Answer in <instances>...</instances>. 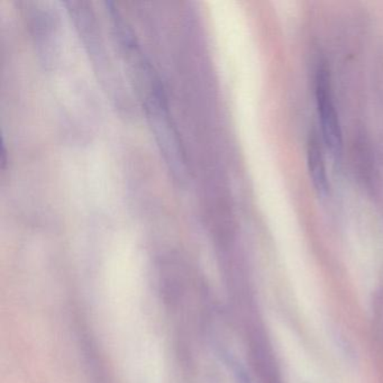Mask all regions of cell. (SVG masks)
Segmentation results:
<instances>
[{"label":"cell","instance_id":"cell-1","mask_svg":"<svg viewBox=\"0 0 383 383\" xmlns=\"http://www.w3.org/2000/svg\"><path fill=\"white\" fill-rule=\"evenodd\" d=\"M316 99L324 141L331 153L338 155L343 146L342 129L331 95V78L329 70L325 66H322L318 70L316 78Z\"/></svg>","mask_w":383,"mask_h":383},{"label":"cell","instance_id":"cell-2","mask_svg":"<svg viewBox=\"0 0 383 383\" xmlns=\"http://www.w3.org/2000/svg\"><path fill=\"white\" fill-rule=\"evenodd\" d=\"M307 161L312 184L319 194L329 192V177L326 172L325 159L317 134L312 133L307 142Z\"/></svg>","mask_w":383,"mask_h":383}]
</instances>
